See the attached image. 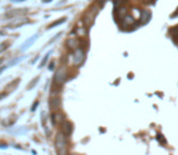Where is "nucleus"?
<instances>
[{
    "mask_svg": "<svg viewBox=\"0 0 178 155\" xmlns=\"http://www.w3.org/2000/svg\"><path fill=\"white\" fill-rule=\"evenodd\" d=\"M73 130H74V126H73V124L70 123L69 120H65L62 125H61V132L65 136V137L68 138V137H70L72 136V133H73Z\"/></svg>",
    "mask_w": 178,
    "mask_h": 155,
    "instance_id": "nucleus-5",
    "label": "nucleus"
},
{
    "mask_svg": "<svg viewBox=\"0 0 178 155\" xmlns=\"http://www.w3.org/2000/svg\"><path fill=\"white\" fill-rule=\"evenodd\" d=\"M156 138H159V141H160V142H161V143H165V140H164V138L161 137V134H159V136H157V137H156Z\"/></svg>",
    "mask_w": 178,
    "mask_h": 155,
    "instance_id": "nucleus-19",
    "label": "nucleus"
},
{
    "mask_svg": "<svg viewBox=\"0 0 178 155\" xmlns=\"http://www.w3.org/2000/svg\"><path fill=\"white\" fill-rule=\"evenodd\" d=\"M38 104H39V98L33 103V106H32V110H35V108H37V106H38Z\"/></svg>",
    "mask_w": 178,
    "mask_h": 155,
    "instance_id": "nucleus-18",
    "label": "nucleus"
},
{
    "mask_svg": "<svg viewBox=\"0 0 178 155\" xmlns=\"http://www.w3.org/2000/svg\"><path fill=\"white\" fill-rule=\"evenodd\" d=\"M49 106H50L51 113H52V111L61 110V107H62V98H61V96H60V94H53V93H51L50 101H49Z\"/></svg>",
    "mask_w": 178,
    "mask_h": 155,
    "instance_id": "nucleus-2",
    "label": "nucleus"
},
{
    "mask_svg": "<svg viewBox=\"0 0 178 155\" xmlns=\"http://www.w3.org/2000/svg\"><path fill=\"white\" fill-rule=\"evenodd\" d=\"M41 123H43V126L45 128H47V119H46V115H45V111L41 113Z\"/></svg>",
    "mask_w": 178,
    "mask_h": 155,
    "instance_id": "nucleus-16",
    "label": "nucleus"
},
{
    "mask_svg": "<svg viewBox=\"0 0 178 155\" xmlns=\"http://www.w3.org/2000/svg\"><path fill=\"white\" fill-rule=\"evenodd\" d=\"M65 116L64 114L61 111V110H57V111H52L51 113V123L53 126H60L65 121Z\"/></svg>",
    "mask_w": 178,
    "mask_h": 155,
    "instance_id": "nucleus-3",
    "label": "nucleus"
},
{
    "mask_svg": "<svg viewBox=\"0 0 178 155\" xmlns=\"http://www.w3.org/2000/svg\"><path fill=\"white\" fill-rule=\"evenodd\" d=\"M4 58H5V57H1V58H0V64L3 63V61H4Z\"/></svg>",
    "mask_w": 178,
    "mask_h": 155,
    "instance_id": "nucleus-21",
    "label": "nucleus"
},
{
    "mask_svg": "<svg viewBox=\"0 0 178 155\" xmlns=\"http://www.w3.org/2000/svg\"><path fill=\"white\" fill-rule=\"evenodd\" d=\"M135 23H136V19H135V17H132V16L126 15L125 17L122 18V27H131V26H133Z\"/></svg>",
    "mask_w": 178,
    "mask_h": 155,
    "instance_id": "nucleus-9",
    "label": "nucleus"
},
{
    "mask_svg": "<svg viewBox=\"0 0 178 155\" xmlns=\"http://www.w3.org/2000/svg\"><path fill=\"white\" fill-rule=\"evenodd\" d=\"M39 80H40V75H38V76H35V78H33V79L29 81V84L27 85V90H32L35 85H37L38 83H39Z\"/></svg>",
    "mask_w": 178,
    "mask_h": 155,
    "instance_id": "nucleus-11",
    "label": "nucleus"
},
{
    "mask_svg": "<svg viewBox=\"0 0 178 155\" xmlns=\"http://www.w3.org/2000/svg\"><path fill=\"white\" fill-rule=\"evenodd\" d=\"M11 44H12V40H5V41H3L1 44H0V53L4 52L5 50H7L11 46Z\"/></svg>",
    "mask_w": 178,
    "mask_h": 155,
    "instance_id": "nucleus-12",
    "label": "nucleus"
},
{
    "mask_svg": "<svg viewBox=\"0 0 178 155\" xmlns=\"http://www.w3.org/2000/svg\"><path fill=\"white\" fill-rule=\"evenodd\" d=\"M20 81H21V79L20 78H17V79H15V80H12L11 83H9L6 86H5V91L10 94L12 91H15L16 90V87H17V85L20 84Z\"/></svg>",
    "mask_w": 178,
    "mask_h": 155,
    "instance_id": "nucleus-8",
    "label": "nucleus"
},
{
    "mask_svg": "<svg viewBox=\"0 0 178 155\" xmlns=\"http://www.w3.org/2000/svg\"><path fill=\"white\" fill-rule=\"evenodd\" d=\"M149 17H150V13H149L148 11H143V12H142V16H140L142 22L146 23L147 21H149Z\"/></svg>",
    "mask_w": 178,
    "mask_h": 155,
    "instance_id": "nucleus-14",
    "label": "nucleus"
},
{
    "mask_svg": "<svg viewBox=\"0 0 178 155\" xmlns=\"http://www.w3.org/2000/svg\"><path fill=\"white\" fill-rule=\"evenodd\" d=\"M98 7L97 6H95V7H92V9H90L86 13H85V16H84V23L87 26V27H90L92 23H93V19H95V17H96V15H97V10Z\"/></svg>",
    "mask_w": 178,
    "mask_h": 155,
    "instance_id": "nucleus-4",
    "label": "nucleus"
},
{
    "mask_svg": "<svg viewBox=\"0 0 178 155\" xmlns=\"http://www.w3.org/2000/svg\"><path fill=\"white\" fill-rule=\"evenodd\" d=\"M46 61H47V57H45V60L41 62V64H40V67H44L45 66V63H46Z\"/></svg>",
    "mask_w": 178,
    "mask_h": 155,
    "instance_id": "nucleus-20",
    "label": "nucleus"
},
{
    "mask_svg": "<svg viewBox=\"0 0 178 155\" xmlns=\"http://www.w3.org/2000/svg\"><path fill=\"white\" fill-rule=\"evenodd\" d=\"M16 120H17V115H16V114H12V115H10L9 119H6L5 121H3V125H4V126H12V125L16 123Z\"/></svg>",
    "mask_w": 178,
    "mask_h": 155,
    "instance_id": "nucleus-10",
    "label": "nucleus"
},
{
    "mask_svg": "<svg viewBox=\"0 0 178 155\" xmlns=\"http://www.w3.org/2000/svg\"><path fill=\"white\" fill-rule=\"evenodd\" d=\"M84 58H85V53L82 49H78L74 51V66H80L84 62Z\"/></svg>",
    "mask_w": 178,
    "mask_h": 155,
    "instance_id": "nucleus-6",
    "label": "nucleus"
},
{
    "mask_svg": "<svg viewBox=\"0 0 178 155\" xmlns=\"http://www.w3.org/2000/svg\"><path fill=\"white\" fill-rule=\"evenodd\" d=\"M65 46L69 50L75 51L78 49H80V41H79V39H76V38H69L68 40L65 41Z\"/></svg>",
    "mask_w": 178,
    "mask_h": 155,
    "instance_id": "nucleus-7",
    "label": "nucleus"
},
{
    "mask_svg": "<svg viewBox=\"0 0 178 155\" xmlns=\"http://www.w3.org/2000/svg\"><path fill=\"white\" fill-rule=\"evenodd\" d=\"M68 155H79V154H76V153H69Z\"/></svg>",
    "mask_w": 178,
    "mask_h": 155,
    "instance_id": "nucleus-22",
    "label": "nucleus"
},
{
    "mask_svg": "<svg viewBox=\"0 0 178 155\" xmlns=\"http://www.w3.org/2000/svg\"><path fill=\"white\" fill-rule=\"evenodd\" d=\"M7 92L4 90V91H1V92H0V100H3V98H5V97H7Z\"/></svg>",
    "mask_w": 178,
    "mask_h": 155,
    "instance_id": "nucleus-17",
    "label": "nucleus"
},
{
    "mask_svg": "<svg viewBox=\"0 0 178 155\" xmlns=\"http://www.w3.org/2000/svg\"><path fill=\"white\" fill-rule=\"evenodd\" d=\"M68 149H69V144H68V140L65 136L60 131L56 133L55 136V150L57 155H68Z\"/></svg>",
    "mask_w": 178,
    "mask_h": 155,
    "instance_id": "nucleus-1",
    "label": "nucleus"
},
{
    "mask_svg": "<svg viewBox=\"0 0 178 155\" xmlns=\"http://www.w3.org/2000/svg\"><path fill=\"white\" fill-rule=\"evenodd\" d=\"M43 1H44V3H47V1H51V0H43Z\"/></svg>",
    "mask_w": 178,
    "mask_h": 155,
    "instance_id": "nucleus-23",
    "label": "nucleus"
},
{
    "mask_svg": "<svg viewBox=\"0 0 178 155\" xmlns=\"http://www.w3.org/2000/svg\"><path fill=\"white\" fill-rule=\"evenodd\" d=\"M75 33H76L80 38H82V36L86 35V29H85V28H76V29H75Z\"/></svg>",
    "mask_w": 178,
    "mask_h": 155,
    "instance_id": "nucleus-15",
    "label": "nucleus"
},
{
    "mask_svg": "<svg viewBox=\"0 0 178 155\" xmlns=\"http://www.w3.org/2000/svg\"><path fill=\"white\" fill-rule=\"evenodd\" d=\"M65 19H67V17H62V18H60V19H58V21H55V22L50 23V24H49L46 28H47V29H50V28H52V27H56V26H58V24L63 23V22L65 21Z\"/></svg>",
    "mask_w": 178,
    "mask_h": 155,
    "instance_id": "nucleus-13",
    "label": "nucleus"
}]
</instances>
